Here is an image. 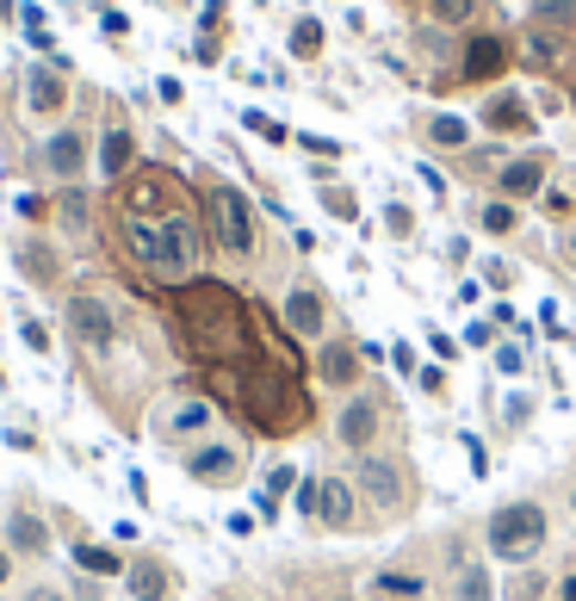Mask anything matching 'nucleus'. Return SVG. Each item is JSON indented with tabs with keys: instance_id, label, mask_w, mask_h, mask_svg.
<instances>
[{
	"instance_id": "obj_30",
	"label": "nucleus",
	"mask_w": 576,
	"mask_h": 601,
	"mask_svg": "<svg viewBox=\"0 0 576 601\" xmlns=\"http://www.w3.org/2000/svg\"><path fill=\"white\" fill-rule=\"evenodd\" d=\"M75 565H81V570H94V577H112V570H125L112 552H100V546H75Z\"/></svg>"
},
{
	"instance_id": "obj_32",
	"label": "nucleus",
	"mask_w": 576,
	"mask_h": 601,
	"mask_svg": "<svg viewBox=\"0 0 576 601\" xmlns=\"http://www.w3.org/2000/svg\"><path fill=\"white\" fill-rule=\"evenodd\" d=\"M19 341H25L32 354H44V348H50V329H44V323H32V317H25V323H19Z\"/></svg>"
},
{
	"instance_id": "obj_6",
	"label": "nucleus",
	"mask_w": 576,
	"mask_h": 601,
	"mask_svg": "<svg viewBox=\"0 0 576 601\" xmlns=\"http://www.w3.org/2000/svg\"><path fill=\"white\" fill-rule=\"evenodd\" d=\"M378 422H385V403H378L373 391H354L335 410V446H347V453H366V446L378 441Z\"/></svg>"
},
{
	"instance_id": "obj_33",
	"label": "nucleus",
	"mask_w": 576,
	"mask_h": 601,
	"mask_svg": "<svg viewBox=\"0 0 576 601\" xmlns=\"http://www.w3.org/2000/svg\"><path fill=\"white\" fill-rule=\"evenodd\" d=\"M545 589H552V583H545L540 570H527V577H521V589H514V595H521V601H540Z\"/></svg>"
},
{
	"instance_id": "obj_31",
	"label": "nucleus",
	"mask_w": 576,
	"mask_h": 601,
	"mask_svg": "<svg viewBox=\"0 0 576 601\" xmlns=\"http://www.w3.org/2000/svg\"><path fill=\"white\" fill-rule=\"evenodd\" d=\"M496 372H509V379L514 372H527V348H521V341H502L496 348Z\"/></svg>"
},
{
	"instance_id": "obj_38",
	"label": "nucleus",
	"mask_w": 576,
	"mask_h": 601,
	"mask_svg": "<svg viewBox=\"0 0 576 601\" xmlns=\"http://www.w3.org/2000/svg\"><path fill=\"white\" fill-rule=\"evenodd\" d=\"M63 218L69 223H87V199H81V192H69V199H63Z\"/></svg>"
},
{
	"instance_id": "obj_28",
	"label": "nucleus",
	"mask_w": 576,
	"mask_h": 601,
	"mask_svg": "<svg viewBox=\"0 0 576 601\" xmlns=\"http://www.w3.org/2000/svg\"><path fill=\"white\" fill-rule=\"evenodd\" d=\"M292 465H273V472H266V484H261V515H273V508L285 503V491H292Z\"/></svg>"
},
{
	"instance_id": "obj_8",
	"label": "nucleus",
	"mask_w": 576,
	"mask_h": 601,
	"mask_svg": "<svg viewBox=\"0 0 576 601\" xmlns=\"http://www.w3.org/2000/svg\"><path fill=\"white\" fill-rule=\"evenodd\" d=\"M285 323H292L304 341H323L328 335V304H323V292H316L311 280H297L292 292H285Z\"/></svg>"
},
{
	"instance_id": "obj_18",
	"label": "nucleus",
	"mask_w": 576,
	"mask_h": 601,
	"mask_svg": "<svg viewBox=\"0 0 576 601\" xmlns=\"http://www.w3.org/2000/svg\"><path fill=\"white\" fill-rule=\"evenodd\" d=\"M564 56V32H545V25H527V38H521V63L527 68H552Z\"/></svg>"
},
{
	"instance_id": "obj_10",
	"label": "nucleus",
	"mask_w": 576,
	"mask_h": 601,
	"mask_svg": "<svg viewBox=\"0 0 576 601\" xmlns=\"http://www.w3.org/2000/svg\"><path fill=\"white\" fill-rule=\"evenodd\" d=\"M545 149H533V156H514V161H502L496 168V192L502 199H533V192L545 187Z\"/></svg>"
},
{
	"instance_id": "obj_13",
	"label": "nucleus",
	"mask_w": 576,
	"mask_h": 601,
	"mask_svg": "<svg viewBox=\"0 0 576 601\" xmlns=\"http://www.w3.org/2000/svg\"><path fill=\"white\" fill-rule=\"evenodd\" d=\"M354 477H323V491H316V521L323 527H347L354 521Z\"/></svg>"
},
{
	"instance_id": "obj_36",
	"label": "nucleus",
	"mask_w": 576,
	"mask_h": 601,
	"mask_svg": "<svg viewBox=\"0 0 576 601\" xmlns=\"http://www.w3.org/2000/svg\"><path fill=\"white\" fill-rule=\"evenodd\" d=\"M385 223H390V230H397V236H409V230H416V218H409L404 205H390V211H385Z\"/></svg>"
},
{
	"instance_id": "obj_37",
	"label": "nucleus",
	"mask_w": 576,
	"mask_h": 601,
	"mask_svg": "<svg viewBox=\"0 0 576 601\" xmlns=\"http://www.w3.org/2000/svg\"><path fill=\"white\" fill-rule=\"evenodd\" d=\"M483 280H490V285H509L514 267H509V261H483Z\"/></svg>"
},
{
	"instance_id": "obj_25",
	"label": "nucleus",
	"mask_w": 576,
	"mask_h": 601,
	"mask_svg": "<svg viewBox=\"0 0 576 601\" xmlns=\"http://www.w3.org/2000/svg\"><path fill=\"white\" fill-rule=\"evenodd\" d=\"M533 25H545V32L576 25V0H540V7H533Z\"/></svg>"
},
{
	"instance_id": "obj_39",
	"label": "nucleus",
	"mask_w": 576,
	"mask_h": 601,
	"mask_svg": "<svg viewBox=\"0 0 576 601\" xmlns=\"http://www.w3.org/2000/svg\"><path fill=\"white\" fill-rule=\"evenodd\" d=\"M25 601H69V595H63V589H56V583H38V589H32V595H25Z\"/></svg>"
},
{
	"instance_id": "obj_1",
	"label": "nucleus",
	"mask_w": 576,
	"mask_h": 601,
	"mask_svg": "<svg viewBox=\"0 0 576 601\" xmlns=\"http://www.w3.org/2000/svg\"><path fill=\"white\" fill-rule=\"evenodd\" d=\"M483 539H490V552L502 565H521L527 570L533 558L545 552V539H552V521H545L540 503H502L490 521H483Z\"/></svg>"
},
{
	"instance_id": "obj_16",
	"label": "nucleus",
	"mask_w": 576,
	"mask_h": 601,
	"mask_svg": "<svg viewBox=\"0 0 576 601\" xmlns=\"http://www.w3.org/2000/svg\"><path fill=\"white\" fill-rule=\"evenodd\" d=\"M130 161H137V137H130L125 125H112L106 137H100V175L118 180V175L130 168Z\"/></svg>"
},
{
	"instance_id": "obj_22",
	"label": "nucleus",
	"mask_w": 576,
	"mask_h": 601,
	"mask_svg": "<svg viewBox=\"0 0 576 601\" xmlns=\"http://www.w3.org/2000/svg\"><path fill=\"white\" fill-rule=\"evenodd\" d=\"M452 601H496L490 570L483 565H459V577H452Z\"/></svg>"
},
{
	"instance_id": "obj_5",
	"label": "nucleus",
	"mask_w": 576,
	"mask_h": 601,
	"mask_svg": "<svg viewBox=\"0 0 576 601\" xmlns=\"http://www.w3.org/2000/svg\"><path fill=\"white\" fill-rule=\"evenodd\" d=\"M69 335H75L81 348L106 354L112 341H118V317H112V304L100 298V292H75V298H69Z\"/></svg>"
},
{
	"instance_id": "obj_9",
	"label": "nucleus",
	"mask_w": 576,
	"mask_h": 601,
	"mask_svg": "<svg viewBox=\"0 0 576 601\" xmlns=\"http://www.w3.org/2000/svg\"><path fill=\"white\" fill-rule=\"evenodd\" d=\"M187 472L199 477V484H230L235 472H242V446L235 441H205L187 453Z\"/></svg>"
},
{
	"instance_id": "obj_21",
	"label": "nucleus",
	"mask_w": 576,
	"mask_h": 601,
	"mask_svg": "<svg viewBox=\"0 0 576 601\" xmlns=\"http://www.w3.org/2000/svg\"><path fill=\"white\" fill-rule=\"evenodd\" d=\"M428 143H434V149H465L471 125L459 118V112H434V118H428Z\"/></svg>"
},
{
	"instance_id": "obj_23",
	"label": "nucleus",
	"mask_w": 576,
	"mask_h": 601,
	"mask_svg": "<svg viewBox=\"0 0 576 601\" xmlns=\"http://www.w3.org/2000/svg\"><path fill=\"white\" fill-rule=\"evenodd\" d=\"M323 379L328 384H354V348H347V341H328L323 348Z\"/></svg>"
},
{
	"instance_id": "obj_12",
	"label": "nucleus",
	"mask_w": 576,
	"mask_h": 601,
	"mask_svg": "<svg viewBox=\"0 0 576 601\" xmlns=\"http://www.w3.org/2000/svg\"><path fill=\"white\" fill-rule=\"evenodd\" d=\"M125 583H130V595L137 601H161L174 589V577H168V565H161L156 552H130L125 558Z\"/></svg>"
},
{
	"instance_id": "obj_11",
	"label": "nucleus",
	"mask_w": 576,
	"mask_h": 601,
	"mask_svg": "<svg viewBox=\"0 0 576 601\" xmlns=\"http://www.w3.org/2000/svg\"><path fill=\"white\" fill-rule=\"evenodd\" d=\"M44 168L56 180H81V168H87V137H81L75 125H63L56 137L44 143Z\"/></svg>"
},
{
	"instance_id": "obj_7",
	"label": "nucleus",
	"mask_w": 576,
	"mask_h": 601,
	"mask_svg": "<svg viewBox=\"0 0 576 601\" xmlns=\"http://www.w3.org/2000/svg\"><path fill=\"white\" fill-rule=\"evenodd\" d=\"M69 106V81L56 63H32L25 68V112L32 118H56V112Z\"/></svg>"
},
{
	"instance_id": "obj_35",
	"label": "nucleus",
	"mask_w": 576,
	"mask_h": 601,
	"mask_svg": "<svg viewBox=\"0 0 576 601\" xmlns=\"http://www.w3.org/2000/svg\"><path fill=\"white\" fill-rule=\"evenodd\" d=\"M323 205H328V211H335V218H354V199H347V192H342V187H335V192H323Z\"/></svg>"
},
{
	"instance_id": "obj_2",
	"label": "nucleus",
	"mask_w": 576,
	"mask_h": 601,
	"mask_svg": "<svg viewBox=\"0 0 576 601\" xmlns=\"http://www.w3.org/2000/svg\"><path fill=\"white\" fill-rule=\"evenodd\" d=\"M354 491L366 496L378 515H397V508H404V491H409V472L390 460V453H359V465H354Z\"/></svg>"
},
{
	"instance_id": "obj_41",
	"label": "nucleus",
	"mask_w": 576,
	"mask_h": 601,
	"mask_svg": "<svg viewBox=\"0 0 576 601\" xmlns=\"http://www.w3.org/2000/svg\"><path fill=\"white\" fill-rule=\"evenodd\" d=\"M7 577H13V558H7V546H0V589H7Z\"/></svg>"
},
{
	"instance_id": "obj_20",
	"label": "nucleus",
	"mask_w": 576,
	"mask_h": 601,
	"mask_svg": "<svg viewBox=\"0 0 576 601\" xmlns=\"http://www.w3.org/2000/svg\"><path fill=\"white\" fill-rule=\"evenodd\" d=\"M205 428H211V403H205V397H187V403H174V415H168V434L192 441V434H205Z\"/></svg>"
},
{
	"instance_id": "obj_17",
	"label": "nucleus",
	"mask_w": 576,
	"mask_h": 601,
	"mask_svg": "<svg viewBox=\"0 0 576 601\" xmlns=\"http://www.w3.org/2000/svg\"><path fill=\"white\" fill-rule=\"evenodd\" d=\"M502 63H509V44H502V38H478V44L465 50V75L471 81H496Z\"/></svg>"
},
{
	"instance_id": "obj_42",
	"label": "nucleus",
	"mask_w": 576,
	"mask_h": 601,
	"mask_svg": "<svg viewBox=\"0 0 576 601\" xmlns=\"http://www.w3.org/2000/svg\"><path fill=\"white\" fill-rule=\"evenodd\" d=\"M564 254H570V261H576V230H570V236H564Z\"/></svg>"
},
{
	"instance_id": "obj_15",
	"label": "nucleus",
	"mask_w": 576,
	"mask_h": 601,
	"mask_svg": "<svg viewBox=\"0 0 576 601\" xmlns=\"http://www.w3.org/2000/svg\"><path fill=\"white\" fill-rule=\"evenodd\" d=\"M373 595L378 601H421L428 595V577H421V570H397L390 565V570H378L373 577Z\"/></svg>"
},
{
	"instance_id": "obj_34",
	"label": "nucleus",
	"mask_w": 576,
	"mask_h": 601,
	"mask_svg": "<svg viewBox=\"0 0 576 601\" xmlns=\"http://www.w3.org/2000/svg\"><path fill=\"white\" fill-rule=\"evenodd\" d=\"M421 391L440 397V391H447V372H440V366H421Z\"/></svg>"
},
{
	"instance_id": "obj_3",
	"label": "nucleus",
	"mask_w": 576,
	"mask_h": 601,
	"mask_svg": "<svg viewBox=\"0 0 576 601\" xmlns=\"http://www.w3.org/2000/svg\"><path fill=\"white\" fill-rule=\"evenodd\" d=\"M192 254H199V223L187 218V211H168V218L156 223V280H187L192 273Z\"/></svg>"
},
{
	"instance_id": "obj_40",
	"label": "nucleus",
	"mask_w": 576,
	"mask_h": 601,
	"mask_svg": "<svg viewBox=\"0 0 576 601\" xmlns=\"http://www.w3.org/2000/svg\"><path fill=\"white\" fill-rule=\"evenodd\" d=\"M552 589H558V601H576V570L564 577V583H552Z\"/></svg>"
},
{
	"instance_id": "obj_27",
	"label": "nucleus",
	"mask_w": 576,
	"mask_h": 601,
	"mask_svg": "<svg viewBox=\"0 0 576 601\" xmlns=\"http://www.w3.org/2000/svg\"><path fill=\"white\" fill-rule=\"evenodd\" d=\"M125 242H130V254H137L143 267L156 261V223H143V218H125Z\"/></svg>"
},
{
	"instance_id": "obj_19",
	"label": "nucleus",
	"mask_w": 576,
	"mask_h": 601,
	"mask_svg": "<svg viewBox=\"0 0 576 601\" xmlns=\"http://www.w3.org/2000/svg\"><path fill=\"white\" fill-rule=\"evenodd\" d=\"M478 118H483L490 130H527V125H533V118H527V99H521V94H496L490 106L478 112Z\"/></svg>"
},
{
	"instance_id": "obj_14",
	"label": "nucleus",
	"mask_w": 576,
	"mask_h": 601,
	"mask_svg": "<svg viewBox=\"0 0 576 601\" xmlns=\"http://www.w3.org/2000/svg\"><path fill=\"white\" fill-rule=\"evenodd\" d=\"M7 546L13 552H50V527H44V515H32V508H13L7 515Z\"/></svg>"
},
{
	"instance_id": "obj_26",
	"label": "nucleus",
	"mask_w": 576,
	"mask_h": 601,
	"mask_svg": "<svg viewBox=\"0 0 576 601\" xmlns=\"http://www.w3.org/2000/svg\"><path fill=\"white\" fill-rule=\"evenodd\" d=\"M428 19L434 25H471L478 19V0H428Z\"/></svg>"
},
{
	"instance_id": "obj_43",
	"label": "nucleus",
	"mask_w": 576,
	"mask_h": 601,
	"mask_svg": "<svg viewBox=\"0 0 576 601\" xmlns=\"http://www.w3.org/2000/svg\"><path fill=\"white\" fill-rule=\"evenodd\" d=\"M570 515H576V491H570Z\"/></svg>"
},
{
	"instance_id": "obj_29",
	"label": "nucleus",
	"mask_w": 576,
	"mask_h": 601,
	"mask_svg": "<svg viewBox=\"0 0 576 601\" xmlns=\"http://www.w3.org/2000/svg\"><path fill=\"white\" fill-rule=\"evenodd\" d=\"M323 50V19H297L292 25V56H316Z\"/></svg>"
},
{
	"instance_id": "obj_24",
	"label": "nucleus",
	"mask_w": 576,
	"mask_h": 601,
	"mask_svg": "<svg viewBox=\"0 0 576 601\" xmlns=\"http://www.w3.org/2000/svg\"><path fill=\"white\" fill-rule=\"evenodd\" d=\"M514 205L509 199H490V205H478V230H490V236H514Z\"/></svg>"
},
{
	"instance_id": "obj_4",
	"label": "nucleus",
	"mask_w": 576,
	"mask_h": 601,
	"mask_svg": "<svg viewBox=\"0 0 576 601\" xmlns=\"http://www.w3.org/2000/svg\"><path fill=\"white\" fill-rule=\"evenodd\" d=\"M211 236H218L223 254H254V205H249V192H235V187L211 192Z\"/></svg>"
}]
</instances>
